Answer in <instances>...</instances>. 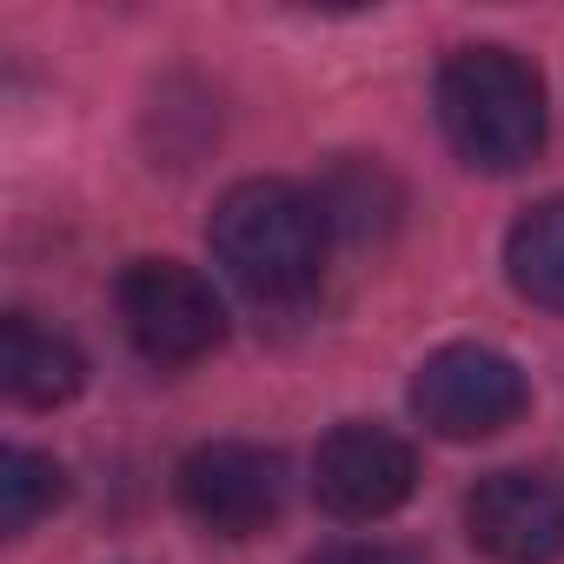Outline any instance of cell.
Listing matches in <instances>:
<instances>
[{
    "label": "cell",
    "mask_w": 564,
    "mask_h": 564,
    "mask_svg": "<svg viewBox=\"0 0 564 564\" xmlns=\"http://www.w3.org/2000/svg\"><path fill=\"white\" fill-rule=\"evenodd\" d=\"M206 239H213V259L226 265V279L259 306L313 300L326 279V252H333L319 193H306L293 180H239L213 206Z\"/></svg>",
    "instance_id": "cell-1"
},
{
    "label": "cell",
    "mask_w": 564,
    "mask_h": 564,
    "mask_svg": "<svg viewBox=\"0 0 564 564\" xmlns=\"http://www.w3.org/2000/svg\"><path fill=\"white\" fill-rule=\"evenodd\" d=\"M438 127L478 173H518L544 153V74L511 47H458L438 67Z\"/></svg>",
    "instance_id": "cell-2"
},
{
    "label": "cell",
    "mask_w": 564,
    "mask_h": 564,
    "mask_svg": "<svg viewBox=\"0 0 564 564\" xmlns=\"http://www.w3.org/2000/svg\"><path fill=\"white\" fill-rule=\"evenodd\" d=\"M120 326L147 366H199L226 339V306L213 279L180 259H133L120 272Z\"/></svg>",
    "instance_id": "cell-3"
},
{
    "label": "cell",
    "mask_w": 564,
    "mask_h": 564,
    "mask_svg": "<svg viewBox=\"0 0 564 564\" xmlns=\"http://www.w3.org/2000/svg\"><path fill=\"white\" fill-rule=\"evenodd\" d=\"M180 511L213 531V538H259L279 524V511H286V458H279L272 445H252V438H213L199 452L180 458Z\"/></svg>",
    "instance_id": "cell-4"
},
{
    "label": "cell",
    "mask_w": 564,
    "mask_h": 564,
    "mask_svg": "<svg viewBox=\"0 0 564 564\" xmlns=\"http://www.w3.org/2000/svg\"><path fill=\"white\" fill-rule=\"evenodd\" d=\"M531 405V386L518 372V359H505L498 346H438L419 372H412V412L425 432L465 445V438H498L505 425H518Z\"/></svg>",
    "instance_id": "cell-5"
},
{
    "label": "cell",
    "mask_w": 564,
    "mask_h": 564,
    "mask_svg": "<svg viewBox=\"0 0 564 564\" xmlns=\"http://www.w3.org/2000/svg\"><path fill=\"white\" fill-rule=\"evenodd\" d=\"M412 485H419V452L399 432H386V425L352 419V425L326 432L319 452H313V498L339 524H379V518H392L412 498Z\"/></svg>",
    "instance_id": "cell-6"
},
{
    "label": "cell",
    "mask_w": 564,
    "mask_h": 564,
    "mask_svg": "<svg viewBox=\"0 0 564 564\" xmlns=\"http://www.w3.org/2000/svg\"><path fill=\"white\" fill-rule=\"evenodd\" d=\"M465 538L491 564H557L564 557V478L491 471L465 498Z\"/></svg>",
    "instance_id": "cell-7"
},
{
    "label": "cell",
    "mask_w": 564,
    "mask_h": 564,
    "mask_svg": "<svg viewBox=\"0 0 564 564\" xmlns=\"http://www.w3.org/2000/svg\"><path fill=\"white\" fill-rule=\"evenodd\" d=\"M87 386V359L67 333L41 326L34 313H8L0 319V392L14 405H67L74 392Z\"/></svg>",
    "instance_id": "cell-8"
},
{
    "label": "cell",
    "mask_w": 564,
    "mask_h": 564,
    "mask_svg": "<svg viewBox=\"0 0 564 564\" xmlns=\"http://www.w3.org/2000/svg\"><path fill=\"white\" fill-rule=\"evenodd\" d=\"M505 272L524 306L564 319V199L518 213V226L505 232Z\"/></svg>",
    "instance_id": "cell-9"
},
{
    "label": "cell",
    "mask_w": 564,
    "mask_h": 564,
    "mask_svg": "<svg viewBox=\"0 0 564 564\" xmlns=\"http://www.w3.org/2000/svg\"><path fill=\"white\" fill-rule=\"evenodd\" d=\"M67 498V471L47 458V452H28V445H8L0 452V531L21 538L34 518H47L54 505Z\"/></svg>",
    "instance_id": "cell-10"
},
{
    "label": "cell",
    "mask_w": 564,
    "mask_h": 564,
    "mask_svg": "<svg viewBox=\"0 0 564 564\" xmlns=\"http://www.w3.org/2000/svg\"><path fill=\"white\" fill-rule=\"evenodd\" d=\"M319 213H326L333 232L366 239L372 226H386V219L399 213V193H392V180H386L379 166H339V173L319 186Z\"/></svg>",
    "instance_id": "cell-11"
},
{
    "label": "cell",
    "mask_w": 564,
    "mask_h": 564,
    "mask_svg": "<svg viewBox=\"0 0 564 564\" xmlns=\"http://www.w3.org/2000/svg\"><path fill=\"white\" fill-rule=\"evenodd\" d=\"M313 564H425V557H419V551H405V544L359 538V544H333V551H319Z\"/></svg>",
    "instance_id": "cell-12"
}]
</instances>
